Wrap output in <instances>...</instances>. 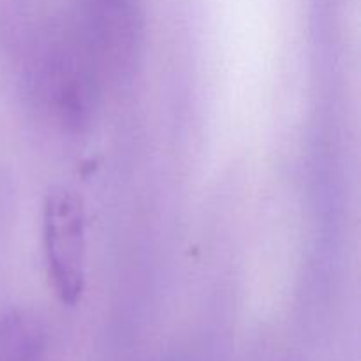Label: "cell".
Returning <instances> with one entry per match:
<instances>
[{"label": "cell", "instance_id": "obj_1", "mask_svg": "<svg viewBox=\"0 0 361 361\" xmlns=\"http://www.w3.org/2000/svg\"><path fill=\"white\" fill-rule=\"evenodd\" d=\"M27 78L35 104L49 118L73 130L90 123L102 83L73 28L39 35Z\"/></svg>", "mask_w": 361, "mask_h": 361}, {"label": "cell", "instance_id": "obj_3", "mask_svg": "<svg viewBox=\"0 0 361 361\" xmlns=\"http://www.w3.org/2000/svg\"><path fill=\"white\" fill-rule=\"evenodd\" d=\"M42 245L53 291L62 303L76 305L87 282V215L74 190L55 187L46 196Z\"/></svg>", "mask_w": 361, "mask_h": 361}, {"label": "cell", "instance_id": "obj_2", "mask_svg": "<svg viewBox=\"0 0 361 361\" xmlns=\"http://www.w3.org/2000/svg\"><path fill=\"white\" fill-rule=\"evenodd\" d=\"M73 32L102 87L129 81L143 53L137 0H78Z\"/></svg>", "mask_w": 361, "mask_h": 361}, {"label": "cell", "instance_id": "obj_4", "mask_svg": "<svg viewBox=\"0 0 361 361\" xmlns=\"http://www.w3.org/2000/svg\"><path fill=\"white\" fill-rule=\"evenodd\" d=\"M48 331L32 310L14 309L0 316V361H48Z\"/></svg>", "mask_w": 361, "mask_h": 361}]
</instances>
